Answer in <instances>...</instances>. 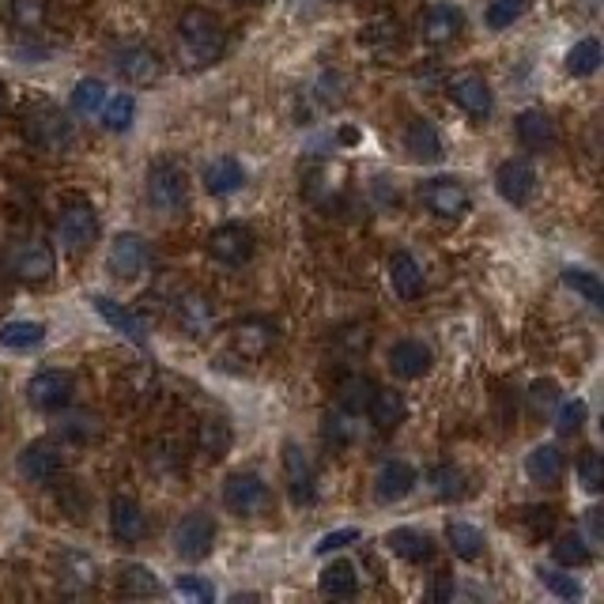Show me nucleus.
I'll return each mask as SVG.
<instances>
[{
    "label": "nucleus",
    "instance_id": "obj_1",
    "mask_svg": "<svg viewBox=\"0 0 604 604\" xmlns=\"http://www.w3.org/2000/svg\"><path fill=\"white\" fill-rule=\"evenodd\" d=\"M178 50L189 65H194V69H208V65H216L227 50L224 23H219L212 12H205V8H189V12H181Z\"/></svg>",
    "mask_w": 604,
    "mask_h": 604
},
{
    "label": "nucleus",
    "instance_id": "obj_2",
    "mask_svg": "<svg viewBox=\"0 0 604 604\" xmlns=\"http://www.w3.org/2000/svg\"><path fill=\"white\" fill-rule=\"evenodd\" d=\"M189 200V175L178 159L162 156L148 167V205L159 216H181Z\"/></svg>",
    "mask_w": 604,
    "mask_h": 604
},
{
    "label": "nucleus",
    "instance_id": "obj_3",
    "mask_svg": "<svg viewBox=\"0 0 604 604\" xmlns=\"http://www.w3.org/2000/svg\"><path fill=\"white\" fill-rule=\"evenodd\" d=\"M23 132L38 151H50V156H61V151L76 140L72 121L65 118L57 107H34L31 113H27Z\"/></svg>",
    "mask_w": 604,
    "mask_h": 604
},
{
    "label": "nucleus",
    "instance_id": "obj_4",
    "mask_svg": "<svg viewBox=\"0 0 604 604\" xmlns=\"http://www.w3.org/2000/svg\"><path fill=\"white\" fill-rule=\"evenodd\" d=\"M273 495H268V484L257 473H231L224 484V506L238 517H257L268 511Z\"/></svg>",
    "mask_w": 604,
    "mask_h": 604
},
{
    "label": "nucleus",
    "instance_id": "obj_5",
    "mask_svg": "<svg viewBox=\"0 0 604 604\" xmlns=\"http://www.w3.org/2000/svg\"><path fill=\"white\" fill-rule=\"evenodd\" d=\"M284 481L295 506H310L318 498V473L299 443H284Z\"/></svg>",
    "mask_w": 604,
    "mask_h": 604
},
{
    "label": "nucleus",
    "instance_id": "obj_6",
    "mask_svg": "<svg viewBox=\"0 0 604 604\" xmlns=\"http://www.w3.org/2000/svg\"><path fill=\"white\" fill-rule=\"evenodd\" d=\"M61 465H65V454H61V446L50 443V438H38V443L23 446L16 457V468L27 484H50L53 476L61 473Z\"/></svg>",
    "mask_w": 604,
    "mask_h": 604
},
{
    "label": "nucleus",
    "instance_id": "obj_7",
    "mask_svg": "<svg viewBox=\"0 0 604 604\" xmlns=\"http://www.w3.org/2000/svg\"><path fill=\"white\" fill-rule=\"evenodd\" d=\"M72 393H76L72 374H65V370H42V374H34V378L27 382V405L38 408V412H57V408L69 405Z\"/></svg>",
    "mask_w": 604,
    "mask_h": 604
},
{
    "label": "nucleus",
    "instance_id": "obj_8",
    "mask_svg": "<svg viewBox=\"0 0 604 604\" xmlns=\"http://www.w3.org/2000/svg\"><path fill=\"white\" fill-rule=\"evenodd\" d=\"M216 544V522L212 514H189L181 517V525L175 529V552L186 563H200Z\"/></svg>",
    "mask_w": 604,
    "mask_h": 604
},
{
    "label": "nucleus",
    "instance_id": "obj_9",
    "mask_svg": "<svg viewBox=\"0 0 604 604\" xmlns=\"http://www.w3.org/2000/svg\"><path fill=\"white\" fill-rule=\"evenodd\" d=\"M99 235V216H95L91 205H69L57 219V242H61L69 254H80L88 249Z\"/></svg>",
    "mask_w": 604,
    "mask_h": 604
},
{
    "label": "nucleus",
    "instance_id": "obj_10",
    "mask_svg": "<svg viewBox=\"0 0 604 604\" xmlns=\"http://www.w3.org/2000/svg\"><path fill=\"white\" fill-rule=\"evenodd\" d=\"M208 254H212V261L219 265H246L249 257H254V231L242 224H224L216 227L212 235H208Z\"/></svg>",
    "mask_w": 604,
    "mask_h": 604
},
{
    "label": "nucleus",
    "instance_id": "obj_11",
    "mask_svg": "<svg viewBox=\"0 0 604 604\" xmlns=\"http://www.w3.org/2000/svg\"><path fill=\"white\" fill-rule=\"evenodd\" d=\"M113 69L132 88H148V83H156L162 76V57L156 50H148V46H125L113 57Z\"/></svg>",
    "mask_w": 604,
    "mask_h": 604
},
{
    "label": "nucleus",
    "instance_id": "obj_12",
    "mask_svg": "<svg viewBox=\"0 0 604 604\" xmlns=\"http://www.w3.org/2000/svg\"><path fill=\"white\" fill-rule=\"evenodd\" d=\"M495 189L506 205H529L536 194V170L529 159H506L495 170Z\"/></svg>",
    "mask_w": 604,
    "mask_h": 604
},
{
    "label": "nucleus",
    "instance_id": "obj_13",
    "mask_svg": "<svg viewBox=\"0 0 604 604\" xmlns=\"http://www.w3.org/2000/svg\"><path fill=\"white\" fill-rule=\"evenodd\" d=\"M462 31H465V12L446 4V0L430 4L427 12L419 16V38H424L427 46H449Z\"/></svg>",
    "mask_w": 604,
    "mask_h": 604
},
{
    "label": "nucleus",
    "instance_id": "obj_14",
    "mask_svg": "<svg viewBox=\"0 0 604 604\" xmlns=\"http://www.w3.org/2000/svg\"><path fill=\"white\" fill-rule=\"evenodd\" d=\"M107 268L118 280H137V276L148 268V242L137 231H125L110 242L107 254Z\"/></svg>",
    "mask_w": 604,
    "mask_h": 604
},
{
    "label": "nucleus",
    "instance_id": "obj_15",
    "mask_svg": "<svg viewBox=\"0 0 604 604\" xmlns=\"http://www.w3.org/2000/svg\"><path fill=\"white\" fill-rule=\"evenodd\" d=\"M276 340H280V329L268 318H246L231 329V344L242 359H265L276 348Z\"/></svg>",
    "mask_w": 604,
    "mask_h": 604
},
{
    "label": "nucleus",
    "instance_id": "obj_16",
    "mask_svg": "<svg viewBox=\"0 0 604 604\" xmlns=\"http://www.w3.org/2000/svg\"><path fill=\"white\" fill-rule=\"evenodd\" d=\"M424 205L438 219H462L468 212V189L457 178H435L424 186Z\"/></svg>",
    "mask_w": 604,
    "mask_h": 604
},
{
    "label": "nucleus",
    "instance_id": "obj_17",
    "mask_svg": "<svg viewBox=\"0 0 604 604\" xmlns=\"http://www.w3.org/2000/svg\"><path fill=\"white\" fill-rule=\"evenodd\" d=\"M449 99H454L468 118H481V121L492 118V110H495L492 88H487V80L476 72H465V76H457V80H449Z\"/></svg>",
    "mask_w": 604,
    "mask_h": 604
},
{
    "label": "nucleus",
    "instance_id": "obj_18",
    "mask_svg": "<svg viewBox=\"0 0 604 604\" xmlns=\"http://www.w3.org/2000/svg\"><path fill=\"white\" fill-rule=\"evenodd\" d=\"M53 268H57V257L46 242H23L12 254V273L23 284H46L53 276Z\"/></svg>",
    "mask_w": 604,
    "mask_h": 604
},
{
    "label": "nucleus",
    "instance_id": "obj_19",
    "mask_svg": "<svg viewBox=\"0 0 604 604\" xmlns=\"http://www.w3.org/2000/svg\"><path fill=\"white\" fill-rule=\"evenodd\" d=\"M110 533L118 544H140L148 533V517H143L140 503L129 495H118L110 503Z\"/></svg>",
    "mask_w": 604,
    "mask_h": 604
},
{
    "label": "nucleus",
    "instance_id": "obj_20",
    "mask_svg": "<svg viewBox=\"0 0 604 604\" xmlns=\"http://www.w3.org/2000/svg\"><path fill=\"white\" fill-rule=\"evenodd\" d=\"M178 325L194 340L208 337V333L216 329V299H208L205 291H189L186 299L178 303Z\"/></svg>",
    "mask_w": 604,
    "mask_h": 604
},
{
    "label": "nucleus",
    "instance_id": "obj_21",
    "mask_svg": "<svg viewBox=\"0 0 604 604\" xmlns=\"http://www.w3.org/2000/svg\"><path fill=\"white\" fill-rule=\"evenodd\" d=\"M95 310L102 314V318H107L113 329L121 333L125 340H132L137 344V348H143V344H148V321L140 318V314H132L129 306H121V303H113L110 295H95Z\"/></svg>",
    "mask_w": 604,
    "mask_h": 604
},
{
    "label": "nucleus",
    "instance_id": "obj_22",
    "mask_svg": "<svg viewBox=\"0 0 604 604\" xmlns=\"http://www.w3.org/2000/svg\"><path fill=\"white\" fill-rule=\"evenodd\" d=\"M430 363H435V351L427 348L424 340H397L389 348V367L397 378H424L430 370Z\"/></svg>",
    "mask_w": 604,
    "mask_h": 604
},
{
    "label": "nucleus",
    "instance_id": "obj_23",
    "mask_svg": "<svg viewBox=\"0 0 604 604\" xmlns=\"http://www.w3.org/2000/svg\"><path fill=\"white\" fill-rule=\"evenodd\" d=\"M389 287H393V295L405 303H412L419 291H424V265H419L408 249H397V254L389 257Z\"/></svg>",
    "mask_w": 604,
    "mask_h": 604
},
{
    "label": "nucleus",
    "instance_id": "obj_24",
    "mask_svg": "<svg viewBox=\"0 0 604 604\" xmlns=\"http://www.w3.org/2000/svg\"><path fill=\"white\" fill-rule=\"evenodd\" d=\"M416 481L419 476L408 462H386L374 476V495H378V503H400L416 487Z\"/></svg>",
    "mask_w": 604,
    "mask_h": 604
},
{
    "label": "nucleus",
    "instance_id": "obj_25",
    "mask_svg": "<svg viewBox=\"0 0 604 604\" xmlns=\"http://www.w3.org/2000/svg\"><path fill=\"white\" fill-rule=\"evenodd\" d=\"M514 129H517V140L529 151H544L560 140V129H555V121L544 110H522L514 118Z\"/></svg>",
    "mask_w": 604,
    "mask_h": 604
},
{
    "label": "nucleus",
    "instance_id": "obj_26",
    "mask_svg": "<svg viewBox=\"0 0 604 604\" xmlns=\"http://www.w3.org/2000/svg\"><path fill=\"white\" fill-rule=\"evenodd\" d=\"M525 473H529L533 484L541 487H555L563 481V473H567V457H563L560 446H536L529 457H525Z\"/></svg>",
    "mask_w": 604,
    "mask_h": 604
},
{
    "label": "nucleus",
    "instance_id": "obj_27",
    "mask_svg": "<svg viewBox=\"0 0 604 604\" xmlns=\"http://www.w3.org/2000/svg\"><path fill=\"white\" fill-rule=\"evenodd\" d=\"M367 412H370V424L378 427L382 435H389V430H397L400 424H405L408 405H405V397H400L397 389H374Z\"/></svg>",
    "mask_w": 604,
    "mask_h": 604
},
{
    "label": "nucleus",
    "instance_id": "obj_28",
    "mask_svg": "<svg viewBox=\"0 0 604 604\" xmlns=\"http://www.w3.org/2000/svg\"><path fill=\"white\" fill-rule=\"evenodd\" d=\"M386 544H389V552L393 555H400L405 563H427V560H435V536L424 533V529H393L386 536Z\"/></svg>",
    "mask_w": 604,
    "mask_h": 604
},
{
    "label": "nucleus",
    "instance_id": "obj_29",
    "mask_svg": "<svg viewBox=\"0 0 604 604\" xmlns=\"http://www.w3.org/2000/svg\"><path fill=\"white\" fill-rule=\"evenodd\" d=\"M246 186V170L242 162L231 159V156H219L205 167V189L212 197H227V194H238Z\"/></svg>",
    "mask_w": 604,
    "mask_h": 604
},
{
    "label": "nucleus",
    "instance_id": "obj_30",
    "mask_svg": "<svg viewBox=\"0 0 604 604\" xmlns=\"http://www.w3.org/2000/svg\"><path fill=\"white\" fill-rule=\"evenodd\" d=\"M231 443H235V430L227 419H219V416H208V419H200V427H197V449L208 457V462H224L227 454H231Z\"/></svg>",
    "mask_w": 604,
    "mask_h": 604
},
{
    "label": "nucleus",
    "instance_id": "obj_31",
    "mask_svg": "<svg viewBox=\"0 0 604 604\" xmlns=\"http://www.w3.org/2000/svg\"><path fill=\"white\" fill-rule=\"evenodd\" d=\"M405 148L416 156L419 162H438L446 156V148H443V137H438V129L430 121L424 118H416L405 129Z\"/></svg>",
    "mask_w": 604,
    "mask_h": 604
},
{
    "label": "nucleus",
    "instance_id": "obj_32",
    "mask_svg": "<svg viewBox=\"0 0 604 604\" xmlns=\"http://www.w3.org/2000/svg\"><path fill=\"white\" fill-rule=\"evenodd\" d=\"M318 590L325 593V597H333V601H344V597H356V590H359V574L351 563H329L321 574H318Z\"/></svg>",
    "mask_w": 604,
    "mask_h": 604
},
{
    "label": "nucleus",
    "instance_id": "obj_33",
    "mask_svg": "<svg viewBox=\"0 0 604 604\" xmlns=\"http://www.w3.org/2000/svg\"><path fill=\"white\" fill-rule=\"evenodd\" d=\"M446 541H449V552L457 555V560H465V563H476L484 555V533L476 529V525H468V522H449L446 525Z\"/></svg>",
    "mask_w": 604,
    "mask_h": 604
},
{
    "label": "nucleus",
    "instance_id": "obj_34",
    "mask_svg": "<svg viewBox=\"0 0 604 604\" xmlns=\"http://www.w3.org/2000/svg\"><path fill=\"white\" fill-rule=\"evenodd\" d=\"M42 340H46V325L42 321H8V325H0V348L27 351V348H38Z\"/></svg>",
    "mask_w": 604,
    "mask_h": 604
},
{
    "label": "nucleus",
    "instance_id": "obj_35",
    "mask_svg": "<svg viewBox=\"0 0 604 604\" xmlns=\"http://www.w3.org/2000/svg\"><path fill=\"white\" fill-rule=\"evenodd\" d=\"M99 118H102V125H107L110 132H125L132 125V118H137V99H132V95H125V91L107 95Z\"/></svg>",
    "mask_w": 604,
    "mask_h": 604
},
{
    "label": "nucleus",
    "instance_id": "obj_36",
    "mask_svg": "<svg viewBox=\"0 0 604 604\" xmlns=\"http://www.w3.org/2000/svg\"><path fill=\"white\" fill-rule=\"evenodd\" d=\"M555 563H560V567H571V571L590 567V563H593V552H590L586 536H582V533L560 536V541H555Z\"/></svg>",
    "mask_w": 604,
    "mask_h": 604
},
{
    "label": "nucleus",
    "instance_id": "obj_37",
    "mask_svg": "<svg viewBox=\"0 0 604 604\" xmlns=\"http://www.w3.org/2000/svg\"><path fill=\"white\" fill-rule=\"evenodd\" d=\"M118 590L125 597H156L159 578L148 567H140V563H129V567H121L118 574Z\"/></svg>",
    "mask_w": 604,
    "mask_h": 604
},
{
    "label": "nucleus",
    "instance_id": "obj_38",
    "mask_svg": "<svg viewBox=\"0 0 604 604\" xmlns=\"http://www.w3.org/2000/svg\"><path fill=\"white\" fill-rule=\"evenodd\" d=\"M374 389L378 386H374L367 374H348V378L340 382V408L351 412V416H359V412L370 405Z\"/></svg>",
    "mask_w": 604,
    "mask_h": 604
},
{
    "label": "nucleus",
    "instance_id": "obj_39",
    "mask_svg": "<svg viewBox=\"0 0 604 604\" xmlns=\"http://www.w3.org/2000/svg\"><path fill=\"white\" fill-rule=\"evenodd\" d=\"M430 487H435V495L438 498H465L468 492V476L462 473L457 465H438V468H430Z\"/></svg>",
    "mask_w": 604,
    "mask_h": 604
},
{
    "label": "nucleus",
    "instance_id": "obj_40",
    "mask_svg": "<svg viewBox=\"0 0 604 604\" xmlns=\"http://www.w3.org/2000/svg\"><path fill=\"white\" fill-rule=\"evenodd\" d=\"M601 69V42L597 38H582V42L571 46L567 53V72L571 76H593Z\"/></svg>",
    "mask_w": 604,
    "mask_h": 604
},
{
    "label": "nucleus",
    "instance_id": "obj_41",
    "mask_svg": "<svg viewBox=\"0 0 604 604\" xmlns=\"http://www.w3.org/2000/svg\"><path fill=\"white\" fill-rule=\"evenodd\" d=\"M563 284L571 287L574 295H582L590 306H604V287L597 280V273H586V268H563Z\"/></svg>",
    "mask_w": 604,
    "mask_h": 604
},
{
    "label": "nucleus",
    "instance_id": "obj_42",
    "mask_svg": "<svg viewBox=\"0 0 604 604\" xmlns=\"http://www.w3.org/2000/svg\"><path fill=\"white\" fill-rule=\"evenodd\" d=\"M102 102H107V83H102V80H80V83H76L72 110L80 113V118H91V113H99Z\"/></svg>",
    "mask_w": 604,
    "mask_h": 604
},
{
    "label": "nucleus",
    "instance_id": "obj_43",
    "mask_svg": "<svg viewBox=\"0 0 604 604\" xmlns=\"http://www.w3.org/2000/svg\"><path fill=\"white\" fill-rule=\"evenodd\" d=\"M8 19H12V27H19V31H38L46 23V0H12Z\"/></svg>",
    "mask_w": 604,
    "mask_h": 604
},
{
    "label": "nucleus",
    "instance_id": "obj_44",
    "mask_svg": "<svg viewBox=\"0 0 604 604\" xmlns=\"http://www.w3.org/2000/svg\"><path fill=\"white\" fill-rule=\"evenodd\" d=\"M61 578L72 582V590H88V586H95V563L88 555H65Z\"/></svg>",
    "mask_w": 604,
    "mask_h": 604
},
{
    "label": "nucleus",
    "instance_id": "obj_45",
    "mask_svg": "<svg viewBox=\"0 0 604 604\" xmlns=\"http://www.w3.org/2000/svg\"><path fill=\"white\" fill-rule=\"evenodd\" d=\"M522 12H525V0H492L484 19L492 31H506V27H514V19H522Z\"/></svg>",
    "mask_w": 604,
    "mask_h": 604
},
{
    "label": "nucleus",
    "instance_id": "obj_46",
    "mask_svg": "<svg viewBox=\"0 0 604 604\" xmlns=\"http://www.w3.org/2000/svg\"><path fill=\"white\" fill-rule=\"evenodd\" d=\"M586 400H567V405H560V416H555V430H560L563 438H571V435H578L582 424H586Z\"/></svg>",
    "mask_w": 604,
    "mask_h": 604
},
{
    "label": "nucleus",
    "instance_id": "obj_47",
    "mask_svg": "<svg viewBox=\"0 0 604 604\" xmlns=\"http://www.w3.org/2000/svg\"><path fill=\"white\" fill-rule=\"evenodd\" d=\"M536 578H541L544 590H552L555 597L563 601H578L582 597V586L574 582V574H563V571H536Z\"/></svg>",
    "mask_w": 604,
    "mask_h": 604
},
{
    "label": "nucleus",
    "instance_id": "obj_48",
    "mask_svg": "<svg viewBox=\"0 0 604 604\" xmlns=\"http://www.w3.org/2000/svg\"><path fill=\"white\" fill-rule=\"evenodd\" d=\"M578 481L582 487H586L590 495H601V487H604V462H601V454H582V462H578Z\"/></svg>",
    "mask_w": 604,
    "mask_h": 604
},
{
    "label": "nucleus",
    "instance_id": "obj_49",
    "mask_svg": "<svg viewBox=\"0 0 604 604\" xmlns=\"http://www.w3.org/2000/svg\"><path fill=\"white\" fill-rule=\"evenodd\" d=\"M351 412H337V416H325V443L333 446H348L356 438V427H351Z\"/></svg>",
    "mask_w": 604,
    "mask_h": 604
},
{
    "label": "nucleus",
    "instance_id": "obj_50",
    "mask_svg": "<svg viewBox=\"0 0 604 604\" xmlns=\"http://www.w3.org/2000/svg\"><path fill=\"white\" fill-rule=\"evenodd\" d=\"M522 522L529 525V533L541 541V536H548L555 529V511H552V506H525Z\"/></svg>",
    "mask_w": 604,
    "mask_h": 604
},
{
    "label": "nucleus",
    "instance_id": "obj_51",
    "mask_svg": "<svg viewBox=\"0 0 604 604\" xmlns=\"http://www.w3.org/2000/svg\"><path fill=\"white\" fill-rule=\"evenodd\" d=\"M397 31H400V23L397 19H389V16H382V19H374V23L363 27V34H359V42H397Z\"/></svg>",
    "mask_w": 604,
    "mask_h": 604
},
{
    "label": "nucleus",
    "instance_id": "obj_52",
    "mask_svg": "<svg viewBox=\"0 0 604 604\" xmlns=\"http://www.w3.org/2000/svg\"><path fill=\"white\" fill-rule=\"evenodd\" d=\"M175 593H178V597H186V601H200V604L216 601V590L208 586V582L194 578V574H189V578H178V582H175Z\"/></svg>",
    "mask_w": 604,
    "mask_h": 604
},
{
    "label": "nucleus",
    "instance_id": "obj_53",
    "mask_svg": "<svg viewBox=\"0 0 604 604\" xmlns=\"http://www.w3.org/2000/svg\"><path fill=\"white\" fill-rule=\"evenodd\" d=\"M359 541V529H333V533H325L321 541H318V555H333V552H340V548H348V544H356Z\"/></svg>",
    "mask_w": 604,
    "mask_h": 604
},
{
    "label": "nucleus",
    "instance_id": "obj_54",
    "mask_svg": "<svg viewBox=\"0 0 604 604\" xmlns=\"http://www.w3.org/2000/svg\"><path fill=\"white\" fill-rule=\"evenodd\" d=\"M529 400H533V412L541 416L544 408H552L555 400H560V386H555V382H536L529 389Z\"/></svg>",
    "mask_w": 604,
    "mask_h": 604
},
{
    "label": "nucleus",
    "instance_id": "obj_55",
    "mask_svg": "<svg viewBox=\"0 0 604 604\" xmlns=\"http://www.w3.org/2000/svg\"><path fill=\"white\" fill-rule=\"evenodd\" d=\"M65 435L95 438V435H99V419H95V416H72L69 424H65Z\"/></svg>",
    "mask_w": 604,
    "mask_h": 604
},
{
    "label": "nucleus",
    "instance_id": "obj_56",
    "mask_svg": "<svg viewBox=\"0 0 604 604\" xmlns=\"http://www.w3.org/2000/svg\"><path fill=\"white\" fill-rule=\"evenodd\" d=\"M454 574H449V571H443V574H438V578H435V586H430V597H435L438 604H446L449 597H454Z\"/></svg>",
    "mask_w": 604,
    "mask_h": 604
},
{
    "label": "nucleus",
    "instance_id": "obj_57",
    "mask_svg": "<svg viewBox=\"0 0 604 604\" xmlns=\"http://www.w3.org/2000/svg\"><path fill=\"white\" fill-rule=\"evenodd\" d=\"M590 529H593V541L601 536V511H590Z\"/></svg>",
    "mask_w": 604,
    "mask_h": 604
},
{
    "label": "nucleus",
    "instance_id": "obj_58",
    "mask_svg": "<svg viewBox=\"0 0 604 604\" xmlns=\"http://www.w3.org/2000/svg\"><path fill=\"white\" fill-rule=\"evenodd\" d=\"M4 107H8V91H4V83H0V118H4Z\"/></svg>",
    "mask_w": 604,
    "mask_h": 604
},
{
    "label": "nucleus",
    "instance_id": "obj_59",
    "mask_svg": "<svg viewBox=\"0 0 604 604\" xmlns=\"http://www.w3.org/2000/svg\"><path fill=\"white\" fill-rule=\"evenodd\" d=\"M238 4H261V0H238Z\"/></svg>",
    "mask_w": 604,
    "mask_h": 604
}]
</instances>
